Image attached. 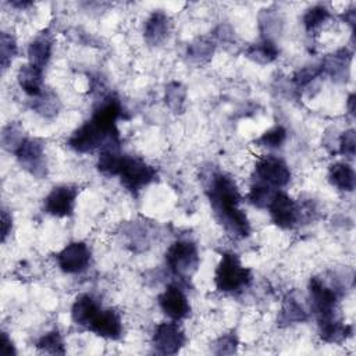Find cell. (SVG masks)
<instances>
[{"mask_svg": "<svg viewBox=\"0 0 356 356\" xmlns=\"http://www.w3.org/2000/svg\"><path fill=\"white\" fill-rule=\"evenodd\" d=\"M206 193L224 229L235 238H246L250 234V224L245 211L239 209L241 195L234 178L224 172H213L207 179Z\"/></svg>", "mask_w": 356, "mask_h": 356, "instance_id": "1", "label": "cell"}, {"mask_svg": "<svg viewBox=\"0 0 356 356\" xmlns=\"http://www.w3.org/2000/svg\"><path fill=\"white\" fill-rule=\"evenodd\" d=\"M342 17L345 18V22H348L352 28L355 25V19H356V15H355V11L353 10H349V11H345V14H342Z\"/></svg>", "mask_w": 356, "mask_h": 356, "instance_id": "38", "label": "cell"}, {"mask_svg": "<svg viewBox=\"0 0 356 356\" xmlns=\"http://www.w3.org/2000/svg\"><path fill=\"white\" fill-rule=\"evenodd\" d=\"M250 281V270L242 266L238 254L232 252H224L214 273L216 288L220 292L232 293L248 286Z\"/></svg>", "mask_w": 356, "mask_h": 356, "instance_id": "3", "label": "cell"}, {"mask_svg": "<svg viewBox=\"0 0 356 356\" xmlns=\"http://www.w3.org/2000/svg\"><path fill=\"white\" fill-rule=\"evenodd\" d=\"M117 175L120 177L124 188H127L132 193H136L147 186L150 182H153L157 177V172L153 165H150L140 157L124 154Z\"/></svg>", "mask_w": 356, "mask_h": 356, "instance_id": "4", "label": "cell"}, {"mask_svg": "<svg viewBox=\"0 0 356 356\" xmlns=\"http://www.w3.org/2000/svg\"><path fill=\"white\" fill-rule=\"evenodd\" d=\"M285 139H286L285 128L281 127V125H275V127L270 128L268 131H266L257 139V143L263 147H267V149H277V147L282 146Z\"/></svg>", "mask_w": 356, "mask_h": 356, "instance_id": "32", "label": "cell"}, {"mask_svg": "<svg viewBox=\"0 0 356 356\" xmlns=\"http://www.w3.org/2000/svg\"><path fill=\"white\" fill-rule=\"evenodd\" d=\"M323 74V67L321 65H309L302 70H299L293 75V83L298 89H303L309 86L316 78H318Z\"/></svg>", "mask_w": 356, "mask_h": 356, "instance_id": "33", "label": "cell"}, {"mask_svg": "<svg viewBox=\"0 0 356 356\" xmlns=\"http://www.w3.org/2000/svg\"><path fill=\"white\" fill-rule=\"evenodd\" d=\"M246 56L259 64H268L278 56V49L270 38H263L260 42L253 43L248 47Z\"/></svg>", "mask_w": 356, "mask_h": 356, "instance_id": "21", "label": "cell"}, {"mask_svg": "<svg viewBox=\"0 0 356 356\" xmlns=\"http://www.w3.org/2000/svg\"><path fill=\"white\" fill-rule=\"evenodd\" d=\"M17 54V42L14 36L8 32H1L0 35V64L3 70H7Z\"/></svg>", "mask_w": 356, "mask_h": 356, "instance_id": "31", "label": "cell"}, {"mask_svg": "<svg viewBox=\"0 0 356 356\" xmlns=\"http://www.w3.org/2000/svg\"><path fill=\"white\" fill-rule=\"evenodd\" d=\"M53 50V38L47 31L40 32L28 46V60L29 64L44 68L51 57Z\"/></svg>", "mask_w": 356, "mask_h": 356, "instance_id": "17", "label": "cell"}, {"mask_svg": "<svg viewBox=\"0 0 356 356\" xmlns=\"http://www.w3.org/2000/svg\"><path fill=\"white\" fill-rule=\"evenodd\" d=\"M170 31H171V21L168 15L164 14L163 11H154L145 22L143 36L149 44L157 46L168 38Z\"/></svg>", "mask_w": 356, "mask_h": 356, "instance_id": "15", "label": "cell"}, {"mask_svg": "<svg viewBox=\"0 0 356 356\" xmlns=\"http://www.w3.org/2000/svg\"><path fill=\"white\" fill-rule=\"evenodd\" d=\"M238 348V338L235 334L229 332L220 337L214 343V353L217 355H231L235 353Z\"/></svg>", "mask_w": 356, "mask_h": 356, "instance_id": "34", "label": "cell"}, {"mask_svg": "<svg viewBox=\"0 0 356 356\" xmlns=\"http://www.w3.org/2000/svg\"><path fill=\"white\" fill-rule=\"evenodd\" d=\"M275 192L277 191H274V188L256 182L254 185H252V188L248 193V200L259 209H267L270 202L273 200Z\"/></svg>", "mask_w": 356, "mask_h": 356, "instance_id": "27", "label": "cell"}, {"mask_svg": "<svg viewBox=\"0 0 356 356\" xmlns=\"http://www.w3.org/2000/svg\"><path fill=\"white\" fill-rule=\"evenodd\" d=\"M100 310L102 307L99 302L92 295L85 293V295H79L75 299L71 307V317L75 324L82 327H89Z\"/></svg>", "mask_w": 356, "mask_h": 356, "instance_id": "16", "label": "cell"}, {"mask_svg": "<svg viewBox=\"0 0 356 356\" xmlns=\"http://www.w3.org/2000/svg\"><path fill=\"white\" fill-rule=\"evenodd\" d=\"M159 305L164 314L172 321H179L189 316L191 305L184 291L177 285H168L159 296Z\"/></svg>", "mask_w": 356, "mask_h": 356, "instance_id": "13", "label": "cell"}, {"mask_svg": "<svg viewBox=\"0 0 356 356\" xmlns=\"http://www.w3.org/2000/svg\"><path fill=\"white\" fill-rule=\"evenodd\" d=\"M309 292L312 299V307L317 316V320H327L339 317L338 302L339 289L327 284L324 280L314 277L309 282Z\"/></svg>", "mask_w": 356, "mask_h": 356, "instance_id": "6", "label": "cell"}, {"mask_svg": "<svg viewBox=\"0 0 356 356\" xmlns=\"http://www.w3.org/2000/svg\"><path fill=\"white\" fill-rule=\"evenodd\" d=\"M25 139L21 127L17 124H8L1 131V145L8 152L15 153Z\"/></svg>", "mask_w": 356, "mask_h": 356, "instance_id": "28", "label": "cell"}, {"mask_svg": "<svg viewBox=\"0 0 356 356\" xmlns=\"http://www.w3.org/2000/svg\"><path fill=\"white\" fill-rule=\"evenodd\" d=\"M0 353L4 356H11L15 355V348L11 342V339L8 338L7 332H1V345H0Z\"/></svg>", "mask_w": 356, "mask_h": 356, "instance_id": "37", "label": "cell"}, {"mask_svg": "<svg viewBox=\"0 0 356 356\" xmlns=\"http://www.w3.org/2000/svg\"><path fill=\"white\" fill-rule=\"evenodd\" d=\"M18 163L32 175L43 178L47 172L43 143L39 139L26 138L14 153Z\"/></svg>", "mask_w": 356, "mask_h": 356, "instance_id": "8", "label": "cell"}, {"mask_svg": "<svg viewBox=\"0 0 356 356\" xmlns=\"http://www.w3.org/2000/svg\"><path fill=\"white\" fill-rule=\"evenodd\" d=\"M328 181L332 186L343 192H352L356 184V175L353 168L346 163H335L330 167Z\"/></svg>", "mask_w": 356, "mask_h": 356, "instance_id": "19", "label": "cell"}, {"mask_svg": "<svg viewBox=\"0 0 356 356\" xmlns=\"http://www.w3.org/2000/svg\"><path fill=\"white\" fill-rule=\"evenodd\" d=\"M78 189L71 185H60L51 189L44 199V211L54 217H68L75 207Z\"/></svg>", "mask_w": 356, "mask_h": 356, "instance_id": "12", "label": "cell"}, {"mask_svg": "<svg viewBox=\"0 0 356 356\" xmlns=\"http://www.w3.org/2000/svg\"><path fill=\"white\" fill-rule=\"evenodd\" d=\"M348 110L352 115L355 114V95H350L348 99Z\"/></svg>", "mask_w": 356, "mask_h": 356, "instance_id": "39", "label": "cell"}, {"mask_svg": "<svg viewBox=\"0 0 356 356\" xmlns=\"http://www.w3.org/2000/svg\"><path fill=\"white\" fill-rule=\"evenodd\" d=\"M11 227H13V220L11 216L7 213L6 209L1 210V241L4 242L8 236V234L11 232Z\"/></svg>", "mask_w": 356, "mask_h": 356, "instance_id": "36", "label": "cell"}, {"mask_svg": "<svg viewBox=\"0 0 356 356\" xmlns=\"http://www.w3.org/2000/svg\"><path fill=\"white\" fill-rule=\"evenodd\" d=\"M256 182L271 186L274 189L285 186L291 181V170L288 164L273 154L263 156L254 165Z\"/></svg>", "mask_w": 356, "mask_h": 356, "instance_id": "7", "label": "cell"}, {"mask_svg": "<svg viewBox=\"0 0 356 356\" xmlns=\"http://www.w3.org/2000/svg\"><path fill=\"white\" fill-rule=\"evenodd\" d=\"M36 346L39 350H42L44 353H50V355H64L65 353L64 342H63V338L58 331H50V332L42 335L40 339L38 341Z\"/></svg>", "mask_w": 356, "mask_h": 356, "instance_id": "29", "label": "cell"}, {"mask_svg": "<svg viewBox=\"0 0 356 356\" xmlns=\"http://www.w3.org/2000/svg\"><path fill=\"white\" fill-rule=\"evenodd\" d=\"M355 149H356V134L353 129H348L339 138V153L348 159H352L355 156Z\"/></svg>", "mask_w": 356, "mask_h": 356, "instance_id": "35", "label": "cell"}, {"mask_svg": "<svg viewBox=\"0 0 356 356\" xmlns=\"http://www.w3.org/2000/svg\"><path fill=\"white\" fill-rule=\"evenodd\" d=\"M267 209L270 211L273 222L282 229L292 228L300 217V209L295 203V200L280 191L275 192Z\"/></svg>", "mask_w": 356, "mask_h": 356, "instance_id": "10", "label": "cell"}, {"mask_svg": "<svg viewBox=\"0 0 356 356\" xmlns=\"http://www.w3.org/2000/svg\"><path fill=\"white\" fill-rule=\"evenodd\" d=\"M330 18V11L323 6H314L309 8L303 15V24L307 32L318 29Z\"/></svg>", "mask_w": 356, "mask_h": 356, "instance_id": "30", "label": "cell"}, {"mask_svg": "<svg viewBox=\"0 0 356 356\" xmlns=\"http://www.w3.org/2000/svg\"><path fill=\"white\" fill-rule=\"evenodd\" d=\"M318 330H320V337L325 342H331V343L342 342L352 332V327L343 324L341 321V317L318 321Z\"/></svg>", "mask_w": 356, "mask_h": 356, "instance_id": "20", "label": "cell"}, {"mask_svg": "<svg viewBox=\"0 0 356 356\" xmlns=\"http://www.w3.org/2000/svg\"><path fill=\"white\" fill-rule=\"evenodd\" d=\"M90 256V249L85 242H71L57 253L56 260L61 271L78 274L88 268Z\"/></svg>", "mask_w": 356, "mask_h": 356, "instance_id": "9", "label": "cell"}, {"mask_svg": "<svg viewBox=\"0 0 356 356\" xmlns=\"http://www.w3.org/2000/svg\"><path fill=\"white\" fill-rule=\"evenodd\" d=\"M165 261L174 275L179 278H191L197 271L200 257L193 242L177 241L168 248Z\"/></svg>", "mask_w": 356, "mask_h": 356, "instance_id": "5", "label": "cell"}, {"mask_svg": "<svg viewBox=\"0 0 356 356\" xmlns=\"http://www.w3.org/2000/svg\"><path fill=\"white\" fill-rule=\"evenodd\" d=\"M120 143L118 129H107L93 118L83 122L68 138V146L78 153H90L96 149Z\"/></svg>", "mask_w": 356, "mask_h": 356, "instance_id": "2", "label": "cell"}, {"mask_svg": "<svg viewBox=\"0 0 356 356\" xmlns=\"http://www.w3.org/2000/svg\"><path fill=\"white\" fill-rule=\"evenodd\" d=\"M350 57H352V54L346 49H341V50L335 51L334 54L327 57L324 60V63L321 64L323 72L331 75L332 79L343 76L345 70H348V65L350 63Z\"/></svg>", "mask_w": 356, "mask_h": 356, "instance_id": "23", "label": "cell"}, {"mask_svg": "<svg viewBox=\"0 0 356 356\" xmlns=\"http://www.w3.org/2000/svg\"><path fill=\"white\" fill-rule=\"evenodd\" d=\"M33 108L36 110V113H39L40 115H43L46 118L54 117L60 108V102H58L57 95H54L50 90L42 92V95L35 97Z\"/></svg>", "mask_w": 356, "mask_h": 356, "instance_id": "25", "label": "cell"}, {"mask_svg": "<svg viewBox=\"0 0 356 356\" xmlns=\"http://www.w3.org/2000/svg\"><path fill=\"white\" fill-rule=\"evenodd\" d=\"M305 320H307V313L303 309L302 303H299L298 299L292 296L286 298L280 312L278 321L282 324H292V323H302Z\"/></svg>", "mask_w": 356, "mask_h": 356, "instance_id": "24", "label": "cell"}, {"mask_svg": "<svg viewBox=\"0 0 356 356\" xmlns=\"http://www.w3.org/2000/svg\"><path fill=\"white\" fill-rule=\"evenodd\" d=\"M17 81L28 96L38 97L43 92V70L29 63L21 65L17 74Z\"/></svg>", "mask_w": 356, "mask_h": 356, "instance_id": "18", "label": "cell"}, {"mask_svg": "<svg viewBox=\"0 0 356 356\" xmlns=\"http://www.w3.org/2000/svg\"><path fill=\"white\" fill-rule=\"evenodd\" d=\"M88 328L102 338L118 339L122 334V321L115 310L102 309Z\"/></svg>", "mask_w": 356, "mask_h": 356, "instance_id": "14", "label": "cell"}, {"mask_svg": "<svg viewBox=\"0 0 356 356\" xmlns=\"http://www.w3.org/2000/svg\"><path fill=\"white\" fill-rule=\"evenodd\" d=\"M165 104L174 111V113H181L184 110L185 99H186V89L182 83L179 82H171L165 88Z\"/></svg>", "mask_w": 356, "mask_h": 356, "instance_id": "26", "label": "cell"}, {"mask_svg": "<svg viewBox=\"0 0 356 356\" xmlns=\"http://www.w3.org/2000/svg\"><path fill=\"white\" fill-rule=\"evenodd\" d=\"M185 343V334L177 323H160L153 334V348L161 355H175Z\"/></svg>", "mask_w": 356, "mask_h": 356, "instance_id": "11", "label": "cell"}, {"mask_svg": "<svg viewBox=\"0 0 356 356\" xmlns=\"http://www.w3.org/2000/svg\"><path fill=\"white\" fill-rule=\"evenodd\" d=\"M214 42L209 38H197L188 46V58L195 64H206L214 53Z\"/></svg>", "mask_w": 356, "mask_h": 356, "instance_id": "22", "label": "cell"}]
</instances>
